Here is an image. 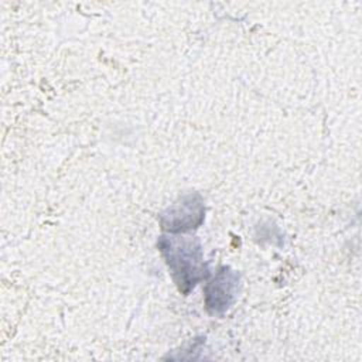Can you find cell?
<instances>
[{
	"instance_id": "3",
	"label": "cell",
	"mask_w": 362,
	"mask_h": 362,
	"mask_svg": "<svg viewBox=\"0 0 362 362\" xmlns=\"http://www.w3.org/2000/svg\"><path fill=\"white\" fill-rule=\"evenodd\" d=\"M198 195L187 197L180 204L168 209V215H163V228L178 232L195 228L202 221V202L195 201Z\"/></svg>"
},
{
	"instance_id": "1",
	"label": "cell",
	"mask_w": 362,
	"mask_h": 362,
	"mask_svg": "<svg viewBox=\"0 0 362 362\" xmlns=\"http://www.w3.org/2000/svg\"><path fill=\"white\" fill-rule=\"evenodd\" d=\"M158 247L182 293H188L197 281L205 277L201 246L194 239L161 236Z\"/></svg>"
},
{
	"instance_id": "2",
	"label": "cell",
	"mask_w": 362,
	"mask_h": 362,
	"mask_svg": "<svg viewBox=\"0 0 362 362\" xmlns=\"http://www.w3.org/2000/svg\"><path fill=\"white\" fill-rule=\"evenodd\" d=\"M236 286V274L223 267L214 281L205 288V304L209 313L221 314L229 308L233 300V291Z\"/></svg>"
}]
</instances>
